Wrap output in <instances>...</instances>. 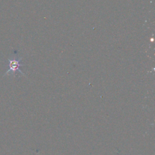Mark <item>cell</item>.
<instances>
[{
	"instance_id": "obj_1",
	"label": "cell",
	"mask_w": 155,
	"mask_h": 155,
	"mask_svg": "<svg viewBox=\"0 0 155 155\" xmlns=\"http://www.w3.org/2000/svg\"><path fill=\"white\" fill-rule=\"evenodd\" d=\"M22 58H13V59H8V62H9V68L8 70H7L6 73H5V75H6L8 73H12L13 74L16 73V71H18L24 75V73L20 70L19 67L21 66H23L24 64H21V60Z\"/></svg>"
}]
</instances>
